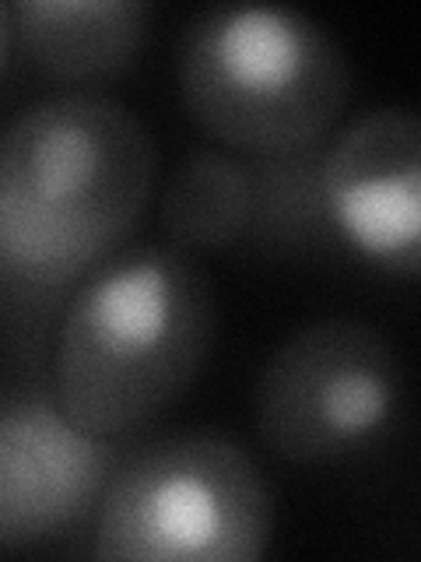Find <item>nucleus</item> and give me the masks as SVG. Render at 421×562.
<instances>
[{
    "label": "nucleus",
    "instance_id": "nucleus-1",
    "mask_svg": "<svg viewBox=\"0 0 421 562\" xmlns=\"http://www.w3.org/2000/svg\"><path fill=\"white\" fill-rule=\"evenodd\" d=\"M155 183V140L102 92L25 105L0 127V321L46 324L130 239Z\"/></svg>",
    "mask_w": 421,
    "mask_h": 562
},
{
    "label": "nucleus",
    "instance_id": "nucleus-2",
    "mask_svg": "<svg viewBox=\"0 0 421 562\" xmlns=\"http://www.w3.org/2000/svg\"><path fill=\"white\" fill-rule=\"evenodd\" d=\"M215 341V292L172 243L116 250L64 299L53 401L78 429L120 439L148 426L201 376Z\"/></svg>",
    "mask_w": 421,
    "mask_h": 562
},
{
    "label": "nucleus",
    "instance_id": "nucleus-3",
    "mask_svg": "<svg viewBox=\"0 0 421 562\" xmlns=\"http://www.w3.org/2000/svg\"><path fill=\"white\" fill-rule=\"evenodd\" d=\"M186 113L228 151L274 158L309 151L338 131L351 99L341 43L285 8H210L175 46Z\"/></svg>",
    "mask_w": 421,
    "mask_h": 562
},
{
    "label": "nucleus",
    "instance_id": "nucleus-4",
    "mask_svg": "<svg viewBox=\"0 0 421 562\" xmlns=\"http://www.w3.org/2000/svg\"><path fill=\"white\" fill-rule=\"evenodd\" d=\"M271 535V488L221 432H175L123 457L95 509L99 559L253 562Z\"/></svg>",
    "mask_w": 421,
    "mask_h": 562
},
{
    "label": "nucleus",
    "instance_id": "nucleus-5",
    "mask_svg": "<svg viewBox=\"0 0 421 562\" xmlns=\"http://www.w3.org/2000/svg\"><path fill=\"white\" fill-rule=\"evenodd\" d=\"M400 401V359L386 334L351 316L292 330L257 383L260 439L292 464L365 447Z\"/></svg>",
    "mask_w": 421,
    "mask_h": 562
},
{
    "label": "nucleus",
    "instance_id": "nucleus-6",
    "mask_svg": "<svg viewBox=\"0 0 421 562\" xmlns=\"http://www.w3.org/2000/svg\"><path fill=\"white\" fill-rule=\"evenodd\" d=\"M320 201L330 236L376 268L414 278L421 263V120L379 105L320 148Z\"/></svg>",
    "mask_w": 421,
    "mask_h": 562
},
{
    "label": "nucleus",
    "instance_id": "nucleus-7",
    "mask_svg": "<svg viewBox=\"0 0 421 562\" xmlns=\"http://www.w3.org/2000/svg\"><path fill=\"white\" fill-rule=\"evenodd\" d=\"M123 457L116 439L78 429L53 394H0V549L60 538L88 520Z\"/></svg>",
    "mask_w": 421,
    "mask_h": 562
},
{
    "label": "nucleus",
    "instance_id": "nucleus-8",
    "mask_svg": "<svg viewBox=\"0 0 421 562\" xmlns=\"http://www.w3.org/2000/svg\"><path fill=\"white\" fill-rule=\"evenodd\" d=\"M151 29L145 0H14L11 32L57 81H102L120 75Z\"/></svg>",
    "mask_w": 421,
    "mask_h": 562
},
{
    "label": "nucleus",
    "instance_id": "nucleus-9",
    "mask_svg": "<svg viewBox=\"0 0 421 562\" xmlns=\"http://www.w3.org/2000/svg\"><path fill=\"white\" fill-rule=\"evenodd\" d=\"M162 225L186 254L257 246L260 176L250 155L201 148L172 169L162 193Z\"/></svg>",
    "mask_w": 421,
    "mask_h": 562
},
{
    "label": "nucleus",
    "instance_id": "nucleus-10",
    "mask_svg": "<svg viewBox=\"0 0 421 562\" xmlns=\"http://www.w3.org/2000/svg\"><path fill=\"white\" fill-rule=\"evenodd\" d=\"M11 43H14V32H11V4H0V70H4Z\"/></svg>",
    "mask_w": 421,
    "mask_h": 562
}]
</instances>
